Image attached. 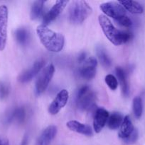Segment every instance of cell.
Listing matches in <instances>:
<instances>
[{
    "instance_id": "1",
    "label": "cell",
    "mask_w": 145,
    "mask_h": 145,
    "mask_svg": "<svg viewBox=\"0 0 145 145\" xmlns=\"http://www.w3.org/2000/svg\"><path fill=\"white\" fill-rule=\"evenodd\" d=\"M36 33L40 41L45 49L51 52H59L63 49L65 38L60 33L51 30L44 24H41L36 28Z\"/></svg>"
},
{
    "instance_id": "2",
    "label": "cell",
    "mask_w": 145,
    "mask_h": 145,
    "mask_svg": "<svg viewBox=\"0 0 145 145\" xmlns=\"http://www.w3.org/2000/svg\"><path fill=\"white\" fill-rule=\"evenodd\" d=\"M98 21L106 38L115 45L126 43L132 38V34L131 33L117 29L109 18L104 14L99 16Z\"/></svg>"
},
{
    "instance_id": "3",
    "label": "cell",
    "mask_w": 145,
    "mask_h": 145,
    "mask_svg": "<svg viewBox=\"0 0 145 145\" xmlns=\"http://www.w3.org/2000/svg\"><path fill=\"white\" fill-rule=\"evenodd\" d=\"M92 13L90 6L85 1H72L68 8V19L72 24L78 25L83 23Z\"/></svg>"
},
{
    "instance_id": "4",
    "label": "cell",
    "mask_w": 145,
    "mask_h": 145,
    "mask_svg": "<svg viewBox=\"0 0 145 145\" xmlns=\"http://www.w3.org/2000/svg\"><path fill=\"white\" fill-rule=\"evenodd\" d=\"M95 94L88 86H83L78 90L76 95V104L82 110H89L94 108Z\"/></svg>"
},
{
    "instance_id": "5",
    "label": "cell",
    "mask_w": 145,
    "mask_h": 145,
    "mask_svg": "<svg viewBox=\"0 0 145 145\" xmlns=\"http://www.w3.org/2000/svg\"><path fill=\"white\" fill-rule=\"evenodd\" d=\"M55 72L53 64H49L43 68L38 74L35 84V91L36 95H41L46 90Z\"/></svg>"
},
{
    "instance_id": "6",
    "label": "cell",
    "mask_w": 145,
    "mask_h": 145,
    "mask_svg": "<svg viewBox=\"0 0 145 145\" xmlns=\"http://www.w3.org/2000/svg\"><path fill=\"white\" fill-rule=\"evenodd\" d=\"M100 8L106 16L111 17L115 21L126 16V10L123 7L116 1H108L100 4Z\"/></svg>"
},
{
    "instance_id": "7",
    "label": "cell",
    "mask_w": 145,
    "mask_h": 145,
    "mask_svg": "<svg viewBox=\"0 0 145 145\" xmlns=\"http://www.w3.org/2000/svg\"><path fill=\"white\" fill-rule=\"evenodd\" d=\"M98 61L94 57H89L82 62L81 66L78 68V74L82 79L90 80L95 77Z\"/></svg>"
},
{
    "instance_id": "8",
    "label": "cell",
    "mask_w": 145,
    "mask_h": 145,
    "mask_svg": "<svg viewBox=\"0 0 145 145\" xmlns=\"http://www.w3.org/2000/svg\"><path fill=\"white\" fill-rule=\"evenodd\" d=\"M8 8L6 5L0 6V51L4 50L7 40Z\"/></svg>"
},
{
    "instance_id": "9",
    "label": "cell",
    "mask_w": 145,
    "mask_h": 145,
    "mask_svg": "<svg viewBox=\"0 0 145 145\" xmlns=\"http://www.w3.org/2000/svg\"><path fill=\"white\" fill-rule=\"evenodd\" d=\"M69 99V93L66 89H63L57 93L48 107V112L51 115H56L60 110L65 106Z\"/></svg>"
},
{
    "instance_id": "10",
    "label": "cell",
    "mask_w": 145,
    "mask_h": 145,
    "mask_svg": "<svg viewBox=\"0 0 145 145\" xmlns=\"http://www.w3.org/2000/svg\"><path fill=\"white\" fill-rule=\"evenodd\" d=\"M44 63L45 62L43 59H38L36 61L31 67L20 74L19 76H18V82L22 84L31 82L42 70Z\"/></svg>"
},
{
    "instance_id": "11",
    "label": "cell",
    "mask_w": 145,
    "mask_h": 145,
    "mask_svg": "<svg viewBox=\"0 0 145 145\" xmlns=\"http://www.w3.org/2000/svg\"><path fill=\"white\" fill-rule=\"evenodd\" d=\"M68 1H57L51 9L44 16L43 21L44 25H48L52 21L56 19L57 17L63 12L65 7L68 5Z\"/></svg>"
},
{
    "instance_id": "12",
    "label": "cell",
    "mask_w": 145,
    "mask_h": 145,
    "mask_svg": "<svg viewBox=\"0 0 145 145\" xmlns=\"http://www.w3.org/2000/svg\"><path fill=\"white\" fill-rule=\"evenodd\" d=\"M109 113L105 108H100L95 110L93 120V128L96 133L102 131L109 118Z\"/></svg>"
},
{
    "instance_id": "13",
    "label": "cell",
    "mask_w": 145,
    "mask_h": 145,
    "mask_svg": "<svg viewBox=\"0 0 145 145\" xmlns=\"http://www.w3.org/2000/svg\"><path fill=\"white\" fill-rule=\"evenodd\" d=\"M58 129L55 125H49L44 129L38 137L35 145H50L57 135Z\"/></svg>"
},
{
    "instance_id": "14",
    "label": "cell",
    "mask_w": 145,
    "mask_h": 145,
    "mask_svg": "<svg viewBox=\"0 0 145 145\" xmlns=\"http://www.w3.org/2000/svg\"><path fill=\"white\" fill-rule=\"evenodd\" d=\"M66 126L71 131L83 135L92 136L93 135L92 128L89 125L80 123L77 120H70L66 123Z\"/></svg>"
},
{
    "instance_id": "15",
    "label": "cell",
    "mask_w": 145,
    "mask_h": 145,
    "mask_svg": "<svg viewBox=\"0 0 145 145\" xmlns=\"http://www.w3.org/2000/svg\"><path fill=\"white\" fill-rule=\"evenodd\" d=\"M134 130L135 128L134 127L133 124H132L130 118L128 116H126L124 118L123 121H122V125L120 126L118 136L124 142L132 135Z\"/></svg>"
},
{
    "instance_id": "16",
    "label": "cell",
    "mask_w": 145,
    "mask_h": 145,
    "mask_svg": "<svg viewBox=\"0 0 145 145\" xmlns=\"http://www.w3.org/2000/svg\"><path fill=\"white\" fill-rule=\"evenodd\" d=\"M117 77L120 84L122 93L125 96H128L129 94V86L128 84L127 76L125 71L122 67H117L115 69Z\"/></svg>"
},
{
    "instance_id": "17",
    "label": "cell",
    "mask_w": 145,
    "mask_h": 145,
    "mask_svg": "<svg viewBox=\"0 0 145 145\" xmlns=\"http://www.w3.org/2000/svg\"><path fill=\"white\" fill-rule=\"evenodd\" d=\"M26 116V112L24 108L18 107L11 110L10 113L7 115L4 120L7 123H10L13 121L21 123L24 120Z\"/></svg>"
},
{
    "instance_id": "18",
    "label": "cell",
    "mask_w": 145,
    "mask_h": 145,
    "mask_svg": "<svg viewBox=\"0 0 145 145\" xmlns=\"http://www.w3.org/2000/svg\"><path fill=\"white\" fill-rule=\"evenodd\" d=\"M118 2L125 8L126 11L134 14H142L144 8L139 2L135 1H119Z\"/></svg>"
},
{
    "instance_id": "19",
    "label": "cell",
    "mask_w": 145,
    "mask_h": 145,
    "mask_svg": "<svg viewBox=\"0 0 145 145\" xmlns=\"http://www.w3.org/2000/svg\"><path fill=\"white\" fill-rule=\"evenodd\" d=\"M45 1H36L33 3L30 11V18L31 20H36L41 17L44 14Z\"/></svg>"
},
{
    "instance_id": "20",
    "label": "cell",
    "mask_w": 145,
    "mask_h": 145,
    "mask_svg": "<svg viewBox=\"0 0 145 145\" xmlns=\"http://www.w3.org/2000/svg\"><path fill=\"white\" fill-rule=\"evenodd\" d=\"M97 55L101 65L105 68H109L112 65V60L106 52V50L102 46L98 45L96 48Z\"/></svg>"
},
{
    "instance_id": "21",
    "label": "cell",
    "mask_w": 145,
    "mask_h": 145,
    "mask_svg": "<svg viewBox=\"0 0 145 145\" xmlns=\"http://www.w3.org/2000/svg\"><path fill=\"white\" fill-rule=\"evenodd\" d=\"M123 119V116L120 113L115 112L109 116L107 125L111 130H117L121 126Z\"/></svg>"
},
{
    "instance_id": "22",
    "label": "cell",
    "mask_w": 145,
    "mask_h": 145,
    "mask_svg": "<svg viewBox=\"0 0 145 145\" xmlns=\"http://www.w3.org/2000/svg\"><path fill=\"white\" fill-rule=\"evenodd\" d=\"M15 38L18 44L26 45L29 40V32L25 28H19L15 31Z\"/></svg>"
},
{
    "instance_id": "23",
    "label": "cell",
    "mask_w": 145,
    "mask_h": 145,
    "mask_svg": "<svg viewBox=\"0 0 145 145\" xmlns=\"http://www.w3.org/2000/svg\"><path fill=\"white\" fill-rule=\"evenodd\" d=\"M132 108H133V113L135 117L137 119L140 118L143 113V103H142V98L139 96H136L134 98Z\"/></svg>"
},
{
    "instance_id": "24",
    "label": "cell",
    "mask_w": 145,
    "mask_h": 145,
    "mask_svg": "<svg viewBox=\"0 0 145 145\" xmlns=\"http://www.w3.org/2000/svg\"><path fill=\"white\" fill-rule=\"evenodd\" d=\"M105 83L107 84L108 87L112 91H115L118 87L117 79L112 74H107L105 78Z\"/></svg>"
},
{
    "instance_id": "25",
    "label": "cell",
    "mask_w": 145,
    "mask_h": 145,
    "mask_svg": "<svg viewBox=\"0 0 145 145\" xmlns=\"http://www.w3.org/2000/svg\"><path fill=\"white\" fill-rule=\"evenodd\" d=\"M117 22L121 25L122 26L126 27V28H130L131 26L132 25V21L127 16H125L122 17L119 19L117 20Z\"/></svg>"
},
{
    "instance_id": "26",
    "label": "cell",
    "mask_w": 145,
    "mask_h": 145,
    "mask_svg": "<svg viewBox=\"0 0 145 145\" xmlns=\"http://www.w3.org/2000/svg\"><path fill=\"white\" fill-rule=\"evenodd\" d=\"M9 93V88L6 83H0V99H3L7 97Z\"/></svg>"
},
{
    "instance_id": "27",
    "label": "cell",
    "mask_w": 145,
    "mask_h": 145,
    "mask_svg": "<svg viewBox=\"0 0 145 145\" xmlns=\"http://www.w3.org/2000/svg\"><path fill=\"white\" fill-rule=\"evenodd\" d=\"M137 138H138V132H137V130L135 129L133 133L132 134V135H131L129 138L127 139L126 140H125V141H124V142L127 144H134V143L136 141Z\"/></svg>"
},
{
    "instance_id": "28",
    "label": "cell",
    "mask_w": 145,
    "mask_h": 145,
    "mask_svg": "<svg viewBox=\"0 0 145 145\" xmlns=\"http://www.w3.org/2000/svg\"><path fill=\"white\" fill-rule=\"evenodd\" d=\"M0 145H9V140L6 138L0 137Z\"/></svg>"
},
{
    "instance_id": "29",
    "label": "cell",
    "mask_w": 145,
    "mask_h": 145,
    "mask_svg": "<svg viewBox=\"0 0 145 145\" xmlns=\"http://www.w3.org/2000/svg\"><path fill=\"white\" fill-rule=\"evenodd\" d=\"M28 144V137L27 135H25L23 138L22 141H21V143L20 145H27Z\"/></svg>"
}]
</instances>
